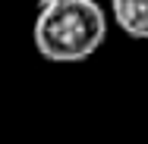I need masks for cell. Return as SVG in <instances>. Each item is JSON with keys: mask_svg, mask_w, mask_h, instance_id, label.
<instances>
[{"mask_svg": "<svg viewBox=\"0 0 148 144\" xmlns=\"http://www.w3.org/2000/svg\"><path fill=\"white\" fill-rule=\"evenodd\" d=\"M110 16L123 34L148 41V0H110Z\"/></svg>", "mask_w": 148, "mask_h": 144, "instance_id": "obj_2", "label": "cell"}, {"mask_svg": "<svg viewBox=\"0 0 148 144\" xmlns=\"http://www.w3.org/2000/svg\"><path fill=\"white\" fill-rule=\"evenodd\" d=\"M107 38V13L98 0L44 3L32 25L35 50L51 63H82L101 50Z\"/></svg>", "mask_w": 148, "mask_h": 144, "instance_id": "obj_1", "label": "cell"}, {"mask_svg": "<svg viewBox=\"0 0 148 144\" xmlns=\"http://www.w3.org/2000/svg\"><path fill=\"white\" fill-rule=\"evenodd\" d=\"M35 3H38V6H44V3H57V0H35Z\"/></svg>", "mask_w": 148, "mask_h": 144, "instance_id": "obj_3", "label": "cell"}]
</instances>
